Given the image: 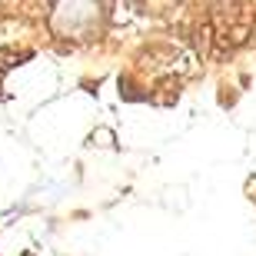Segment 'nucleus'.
<instances>
[]
</instances>
